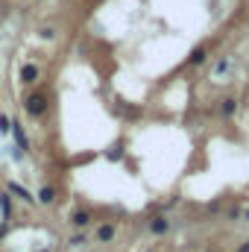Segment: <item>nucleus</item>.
<instances>
[{
	"label": "nucleus",
	"instance_id": "obj_10",
	"mask_svg": "<svg viewBox=\"0 0 249 252\" xmlns=\"http://www.w3.org/2000/svg\"><path fill=\"white\" fill-rule=\"evenodd\" d=\"M97 241H100V244H109V241H115V226H112V223H103V226L97 229Z\"/></svg>",
	"mask_w": 249,
	"mask_h": 252
},
{
	"label": "nucleus",
	"instance_id": "obj_2",
	"mask_svg": "<svg viewBox=\"0 0 249 252\" xmlns=\"http://www.w3.org/2000/svg\"><path fill=\"white\" fill-rule=\"evenodd\" d=\"M232 70H235V59H229V56H223V59H217V62L211 64V76L217 82H226Z\"/></svg>",
	"mask_w": 249,
	"mask_h": 252
},
{
	"label": "nucleus",
	"instance_id": "obj_12",
	"mask_svg": "<svg viewBox=\"0 0 249 252\" xmlns=\"http://www.w3.org/2000/svg\"><path fill=\"white\" fill-rule=\"evenodd\" d=\"M190 64H202L205 62V47H196L193 53H190V59H187Z\"/></svg>",
	"mask_w": 249,
	"mask_h": 252
},
{
	"label": "nucleus",
	"instance_id": "obj_9",
	"mask_svg": "<svg viewBox=\"0 0 249 252\" xmlns=\"http://www.w3.org/2000/svg\"><path fill=\"white\" fill-rule=\"evenodd\" d=\"M41 205H53L56 202V188H50V185H44V188L38 190V196H35Z\"/></svg>",
	"mask_w": 249,
	"mask_h": 252
},
{
	"label": "nucleus",
	"instance_id": "obj_3",
	"mask_svg": "<svg viewBox=\"0 0 249 252\" xmlns=\"http://www.w3.org/2000/svg\"><path fill=\"white\" fill-rule=\"evenodd\" d=\"M6 193H9V196H18V199H24L27 205H35V196H32L30 190L24 188V185H18V182H9V188H6Z\"/></svg>",
	"mask_w": 249,
	"mask_h": 252
},
{
	"label": "nucleus",
	"instance_id": "obj_8",
	"mask_svg": "<svg viewBox=\"0 0 249 252\" xmlns=\"http://www.w3.org/2000/svg\"><path fill=\"white\" fill-rule=\"evenodd\" d=\"M167 229H170L167 217H153V220H150V232H153V235H167Z\"/></svg>",
	"mask_w": 249,
	"mask_h": 252
},
{
	"label": "nucleus",
	"instance_id": "obj_6",
	"mask_svg": "<svg viewBox=\"0 0 249 252\" xmlns=\"http://www.w3.org/2000/svg\"><path fill=\"white\" fill-rule=\"evenodd\" d=\"M220 115H223L226 121H229V118H235V115H238V100H235V97H226V100H223V106H220Z\"/></svg>",
	"mask_w": 249,
	"mask_h": 252
},
{
	"label": "nucleus",
	"instance_id": "obj_14",
	"mask_svg": "<svg viewBox=\"0 0 249 252\" xmlns=\"http://www.w3.org/2000/svg\"><path fill=\"white\" fill-rule=\"evenodd\" d=\"M70 244H73V247H82V244H88V241H85V235H73Z\"/></svg>",
	"mask_w": 249,
	"mask_h": 252
},
{
	"label": "nucleus",
	"instance_id": "obj_13",
	"mask_svg": "<svg viewBox=\"0 0 249 252\" xmlns=\"http://www.w3.org/2000/svg\"><path fill=\"white\" fill-rule=\"evenodd\" d=\"M9 129H12V124H9V118H6V115H0V132H3V135H6V132H9Z\"/></svg>",
	"mask_w": 249,
	"mask_h": 252
},
{
	"label": "nucleus",
	"instance_id": "obj_16",
	"mask_svg": "<svg viewBox=\"0 0 249 252\" xmlns=\"http://www.w3.org/2000/svg\"><path fill=\"white\" fill-rule=\"evenodd\" d=\"M238 252H249V241H247V244H244V247H241Z\"/></svg>",
	"mask_w": 249,
	"mask_h": 252
},
{
	"label": "nucleus",
	"instance_id": "obj_7",
	"mask_svg": "<svg viewBox=\"0 0 249 252\" xmlns=\"http://www.w3.org/2000/svg\"><path fill=\"white\" fill-rule=\"evenodd\" d=\"M88 223H91V214H88V211H73V214H70V226H73V229H85Z\"/></svg>",
	"mask_w": 249,
	"mask_h": 252
},
{
	"label": "nucleus",
	"instance_id": "obj_15",
	"mask_svg": "<svg viewBox=\"0 0 249 252\" xmlns=\"http://www.w3.org/2000/svg\"><path fill=\"white\" fill-rule=\"evenodd\" d=\"M6 232H9V223H3V226H0V241L6 238Z\"/></svg>",
	"mask_w": 249,
	"mask_h": 252
},
{
	"label": "nucleus",
	"instance_id": "obj_11",
	"mask_svg": "<svg viewBox=\"0 0 249 252\" xmlns=\"http://www.w3.org/2000/svg\"><path fill=\"white\" fill-rule=\"evenodd\" d=\"M0 214H3V223H9V217H12V196L6 190L0 193Z\"/></svg>",
	"mask_w": 249,
	"mask_h": 252
},
{
	"label": "nucleus",
	"instance_id": "obj_1",
	"mask_svg": "<svg viewBox=\"0 0 249 252\" xmlns=\"http://www.w3.org/2000/svg\"><path fill=\"white\" fill-rule=\"evenodd\" d=\"M24 109H27L30 118H41V115L47 112V97H44V94H30L27 103H24Z\"/></svg>",
	"mask_w": 249,
	"mask_h": 252
},
{
	"label": "nucleus",
	"instance_id": "obj_4",
	"mask_svg": "<svg viewBox=\"0 0 249 252\" xmlns=\"http://www.w3.org/2000/svg\"><path fill=\"white\" fill-rule=\"evenodd\" d=\"M9 132L15 135V147H18L21 153H27V150H30V141H27V135H24L21 124H18V121H12V129H9Z\"/></svg>",
	"mask_w": 249,
	"mask_h": 252
},
{
	"label": "nucleus",
	"instance_id": "obj_17",
	"mask_svg": "<svg viewBox=\"0 0 249 252\" xmlns=\"http://www.w3.org/2000/svg\"><path fill=\"white\" fill-rule=\"evenodd\" d=\"M244 217H247V220H249V211H247V214H244Z\"/></svg>",
	"mask_w": 249,
	"mask_h": 252
},
{
	"label": "nucleus",
	"instance_id": "obj_5",
	"mask_svg": "<svg viewBox=\"0 0 249 252\" xmlns=\"http://www.w3.org/2000/svg\"><path fill=\"white\" fill-rule=\"evenodd\" d=\"M35 79H38V64L27 62L24 67H21V82H24V85H32Z\"/></svg>",
	"mask_w": 249,
	"mask_h": 252
}]
</instances>
